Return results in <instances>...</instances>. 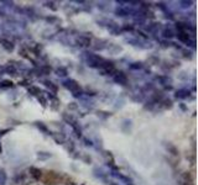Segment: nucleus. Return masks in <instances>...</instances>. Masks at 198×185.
I'll list each match as a JSON object with an SVG mask.
<instances>
[{"mask_svg":"<svg viewBox=\"0 0 198 185\" xmlns=\"http://www.w3.org/2000/svg\"><path fill=\"white\" fill-rule=\"evenodd\" d=\"M83 55H84V58H86L87 64H88L91 68H100L102 63L104 62V59L102 58L100 56L94 55V53H92V52L84 51V52H83Z\"/></svg>","mask_w":198,"mask_h":185,"instance_id":"1","label":"nucleus"},{"mask_svg":"<svg viewBox=\"0 0 198 185\" xmlns=\"http://www.w3.org/2000/svg\"><path fill=\"white\" fill-rule=\"evenodd\" d=\"M62 85L66 88V89H68V90L72 93V94H76L78 91H81L82 89L79 86V84H78V82L74 80V79H66L63 83H62Z\"/></svg>","mask_w":198,"mask_h":185,"instance_id":"2","label":"nucleus"},{"mask_svg":"<svg viewBox=\"0 0 198 185\" xmlns=\"http://www.w3.org/2000/svg\"><path fill=\"white\" fill-rule=\"evenodd\" d=\"M76 43L78 46H81V47H89L92 45V40L87 35H81V36H78V37L76 38Z\"/></svg>","mask_w":198,"mask_h":185,"instance_id":"3","label":"nucleus"},{"mask_svg":"<svg viewBox=\"0 0 198 185\" xmlns=\"http://www.w3.org/2000/svg\"><path fill=\"white\" fill-rule=\"evenodd\" d=\"M113 80L117 83V84H122L125 85L128 83V77L125 75L123 72H115V74L113 77Z\"/></svg>","mask_w":198,"mask_h":185,"instance_id":"4","label":"nucleus"},{"mask_svg":"<svg viewBox=\"0 0 198 185\" xmlns=\"http://www.w3.org/2000/svg\"><path fill=\"white\" fill-rule=\"evenodd\" d=\"M107 27H108V30H109V32L112 33V35H114V36H118L119 33L122 32V30H120V27H119V25L117 22H114V21H107Z\"/></svg>","mask_w":198,"mask_h":185,"instance_id":"5","label":"nucleus"},{"mask_svg":"<svg viewBox=\"0 0 198 185\" xmlns=\"http://www.w3.org/2000/svg\"><path fill=\"white\" fill-rule=\"evenodd\" d=\"M178 183L179 184H183V185H191L192 183H193V178H192L191 173L189 172L182 173L181 176H179V179H178Z\"/></svg>","mask_w":198,"mask_h":185,"instance_id":"6","label":"nucleus"},{"mask_svg":"<svg viewBox=\"0 0 198 185\" xmlns=\"http://www.w3.org/2000/svg\"><path fill=\"white\" fill-rule=\"evenodd\" d=\"M91 46L94 51H103L108 47V42L105 40H94V42Z\"/></svg>","mask_w":198,"mask_h":185,"instance_id":"7","label":"nucleus"},{"mask_svg":"<svg viewBox=\"0 0 198 185\" xmlns=\"http://www.w3.org/2000/svg\"><path fill=\"white\" fill-rule=\"evenodd\" d=\"M0 45H1L3 48H4L5 51H8V52H13L14 48H15L14 43L11 42L10 40H6V38H0Z\"/></svg>","mask_w":198,"mask_h":185,"instance_id":"8","label":"nucleus"},{"mask_svg":"<svg viewBox=\"0 0 198 185\" xmlns=\"http://www.w3.org/2000/svg\"><path fill=\"white\" fill-rule=\"evenodd\" d=\"M189 94H191L189 89H179V90L176 91L175 98H176V99H181V100H183V99H187V98L189 96Z\"/></svg>","mask_w":198,"mask_h":185,"instance_id":"9","label":"nucleus"},{"mask_svg":"<svg viewBox=\"0 0 198 185\" xmlns=\"http://www.w3.org/2000/svg\"><path fill=\"white\" fill-rule=\"evenodd\" d=\"M161 35H162L164 40H171V38L175 37V31H173L172 28L166 27V28H164L162 31H161Z\"/></svg>","mask_w":198,"mask_h":185,"instance_id":"10","label":"nucleus"},{"mask_svg":"<svg viewBox=\"0 0 198 185\" xmlns=\"http://www.w3.org/2000/svg\"><path fill=\"white\" fill-rule=\"evenodd\" d=\"M29 173H30V175L35 179V180H39V179L41 178V175H42V172H41L39 168H35V167H30Z\"/></svg>","mask_w":198,"mask_h":185,"instance_id":"11","label":"nucleus"},{"mask_svg":"<svg viewBox=\"0 0 198 185\" xmlns=\"http://www.w3.org/2000/svg\"><path fill=\"white\" fill-rule=\"evenodd\" d=\"M165 147L166 150L169 151V153H171L172 156H178V150L175 145H172L171 142H165Z\"/></svg>","mask_w":198,"mask_h":185,"instance_id":"12","label":"nucleus"},{"mask_svg":"<svg viewBox=\"0 0 198 185\" xmlns=\"http://www.w3.org/2000/svg\"><path fill=\"white\" fill-rule=\"evenodd\" d=\"M156 80L160 82V84H162V85H171V78H169L167 75H159V77H156Z\"/></svg>","mask_w":198,"mask_h":185,"instance_id":"13","label":"nucleus"},{"mask_svg":"<svg viewBox=\"0 0 198 185\" xmlns=\"http://www.w3.org/2000/svg\"><path fill=\"white\" fill-rule=\"evenodd\" d=\"M113 175H114V176H117V178H119L122 181H124V183H125V185H135L130 178H128V176H125V175L120 174V173H119V174H118V173H113Z\"/></svg>","mask_w":198,"mask_h":185,"instance_id":"14","label":"nucleus"},{"mask_svg":"<svg viewBox=\"0 0 198 185\" xmlns=\"http://www.w3.org/2000/svg\"><path fill=\"white\" fill-rule=\"evenodd\" d=\"M161 28V23L160 22H152V23H149V26L146 27V30L150 33H155L156 31H159Z\"/></svg>","mask_w":198,"mask_h":185,"instance_id":"15","label":"nucleus"},{"mask_svg":"<svg viewBox=\"0 0 198 185\" xmlns=\"http://www.w3.org/2000/svg\"><path fill=\"white\" fill-rule=\"evenodd\" d=\"M176 36H177L178 41H181V42H183V43H187L188 41L191 40L189 33H188V32H178Z\"/></svg>","mask_w":198,"mask_h":185,"instance_id":"16","label":"nucleus"},{"mask_svg":"<svg viewBox=\"0 0 198 185\" xmlns=\"http://www.w3.org/2000/svg\"><path fill=\"white\" fill-rule=\"evenodd\" d=\"M35 125H36V127H37L40 131H42L44 133H46V135H51V136H52V132H51L49 128H47V126H46L44 122H39V121H37V122H35Z\"/></svg>","mask_w":198,"mask_h":185,"instance_id":"17","label":"nucleus"},{"mask_svg":"<svg viewBox=\"0 0 198 185\" xmlns=\"http://www.w3.org/2000/svg\"><path fill=\"white\" fill-rule=\"evenodd\" d=\"M42 83H44V85H45L47 89H50L52 93H57V89H58V88H57L56 84H53L51 80H44Z\"/></svg>","mask_w":198,"mask_h":185,"instance_id":"18","label":"nucleus"},{"mask_svg":"<svg viewBox=\"0 0 198 185\" xmlns=\"http://www.w3.org/2000/svg\"><path fill=\"white\" fill-rule=\"evenodd\" d=\"M159 105L162 107V109H171V107H172V100H170V99H162L159 103Z\"/></svg>","mask_w":198,"mask_h":185,"instance_id":"19","label":"nucleus"},{"mask_svg":"<svg viewBox=\"0 0 198 185\" xmlns=\"http://www.w3.org/2000/svg\"><path fill=\"white\" fill-rule=\"evenodd\" d=\"M51 67L50 65H41L40 67V69H39V72H40V75H49L50 73H51Z\"/></svg>","mask_w":198,"mask_h":185,"instance_id":"20","label":"nucleus"},{"mask_svg":"<svg viewBox=\"0 0 198 185\" xmlns=\"http://www.w3.org/2000/svg\"><path fill=\"white\" fill-rule=\"evenodd\" d=\"M27 90H29L30 94H31V95H35V96H41V93H42V90H41L40 88L34 86V85H32V86H30Z\"/></svg>","mask_w":198,"mask_h":185,"instance_id":"21","label":"nucleus"},{"mask_svg":"<svg viewBox=\"0 0 198 185\" xmlns=\"http://www.w3.org/2000/svg\"><path fill=\"white\" fill-rule=\"evenodd\" d=\"M55 73H56V75H58V77H61V78H63V77H67L68 70L66 69L64 67H58V68L55 70Z\"/></svg>","mask_w":198,"mask_h":185,"instance_id":"22","label":"nucleus"},{"mask_svg":"<svg viewBox=\"0 0 198 185\" xmlns=\"http://www.w3.org/2000/svg\"><path fill=\"white\" fill-rule=\"evenodd\" d=\"M5 73L10 74V75H17L16 74V67L13 64H8L6 67H5Z\"/></svg>","mask_w":198,"mask_h":185,"instance_id":"23","label":"nucleus"},{"mask_svg":"<svg viewBox=\"0 0 198 185\" xmlns=\"http://www.w3.org/2000/svg\"><path fill=\"white\" fill-rule=\"evenodd\" d=\"M129 68L131 70H140V69H144V64L141 62H134L129 64Z\"/></svg>","mask_w":198,"mask_h":185,"instance_id":"24","label":"nucleus"},{"mask_svg":"<svg viewBox=\"0 0 198 185\" xmlns=\"http://www.w3.org/2000/svg\"><path fill=\"white\" fill-rule=\"evenodd\" d=\"M52 137L53 140H55L58 145H62V143H64V136L63 135H59V133H52Z\"/></svg>","mask_w":198,"mask_h":185,"instance_id":"25","label":"nucleus"},{"mask_svg":"<svg viewBox=\"0 0 198 185\" xmlns=\"http://www.w3.org/2000/svg\"><path fill=\"white\" fill-rule=\"evenodd\" d=\"M52 157V154L49 153V152H39L37 153V158L41 159V160H46V159H49Z\"/></svg>","mask_w":198,"mask_h":185,"instance_id":"26","label":"nucleus"},{"mask_svg":"<svg viewBox=\"0 0 198 185\" xmlns=\"http://www.w3.org/2000/svg\"><path fill=\"white\" fill-rule=\"evenodd\" d=\"M44 5H45V8H49L52 11H57L58 10V8L56 6V3L55 1H45Z\"/></svg>","mask_w":198,"mask_h":185,"instance_id":"27","label":"nucleus"},{"mask_svg":"<svg viewBox=\"0 0 198 185\" xmlns=\"http://www.w3.org/2000/svg\"><path fill=\"white\" fill-rule=\"evenodd\" d=\"M107 48H109V51L113 53V55H117V53L119 52H122V47H119V46H115V45H110V46H108Z\"/></svg>","mask_w":198,"mask_h":185,"instance_id":"28","label":"nucleus"},{"mask_svg":"<svg viewBox=\"0 0 198 185\" xmlns=\"http://www.w3.org/2000/svg\"><path fill=\"white\" fill-rule=\"evenodd\" d=\"M14 86V83L11 80H3L0 83V88H4V89H8V88H13Z\"/></svg>","mask_w":198,"mask_h":185,"instance_id":"29","label":"nucleus"},{"mask_svg":"<svg viewBox=\"0 0 198 185\" xmlns=\"http://www.w3.org/2000/svg\"><path fill=\"white\" fill-rule=\"evenodd\" d=\"M122 32L125 31V32H131L134 31V25H131V23H125V25H123V27H120Z\"/></svg>","mask_w":198,"mask_h":185,"instance_id":"30","label":"nucleus"},{"mask_svg":"<svg viewBox=\"0 0 198 185\" xmlns=\"http://www.w3.org/2000/svg\"><path fill=\"white\" fill-rule=\"evenodd\" d=\"M5 181H6V173L0 169V185H5Z\"/></svg>","mask_w":198,"mask_h":185,"instance_id":"31","label":"nucleus"},{"mask_svg":"<svg viewBox=\"0 0 198 185\" xmlns=\"http://www.w3.org/2000/svg\"><path fill=\"white\" fill-rule=\"evenodd\" d=\"M97 116L102 117V118H108L112 116V114L110 112H107V111H97Z\"/></svg>","mask_w":198,"mask_h":185,"instance_id":"32","label":"nucleus"},{"mask_svg":"<svg viewBox=\"0 0 198 185\" xmlns=\"http://www.w3.org/2000/svg\"><path fill=\"white\" fill-rule=\"evenodd\" d=\"M160 45H161L162 48H169V47L172 46V42H170L169 40H161L160 41Z\"/></svg>","mask_w":198,"mask_h":185,"instance_id":"33","label":"nucleus"},{"mask_svg":"<svg viewBox=\"0 0 198 185\" xmlns=\"http://www.w3.org/2000/svg\"><path fill=\"white\" fill-rule=\"evenodd\" d=\"M45 20H46L47 22H50V25H53V23H56V22L59 21L56 16H47V17H45Z\"/></svg>","mask_w":198,"mask_h":185,"instance_id":"34","label":"nucleus"},{"mask_svg":"<svg viewBox=\"0 0 198 185\" xmlns=\"http://www.w3.org/2000/svg\"><path fill=\"white\" fill-rule=\"evenodd\" d=\"M125 41H127V42H129V43H131L133 46H141V45H142L140 41L136 40V38H127Z\"/></svg>","mask_w":198,"mask_h":185,"instance_id":"35","label":"nucleus"},{"mask_svg":"<svg viewBox=\"0 0 198 185\" xmlns=\"http://www.w3.org/2000/svg\"><path fill=\"white\" fill-rule=\"evenodd\" d=\"M156 6H157L160 10H162L164 13H167V11H169V6H166L165 3H157V4H156Z\"/></svg>","mask_w":198,"mask_h":185,"instance_id":"36","label":"nucleus"},{"mask_svg":"<svg viewBox=\"0 0 198 185\" xmlns=\"http://www.w3.org/2000/svg\"><path fill=\"white\" fill-rule=\"evenodd\" d=\"M179 6H181L182 9H188L192 4H193V1H179Z\"/></svg>","mask_w":198,"mask_h":185,"instance_id":"37","label":"nucleus"},{"mask_svg":"<svg viewBox=\"0 0 198 185\" xmlns=\"http://www.w3.org/2000/svg\"><path fill=\"white\" fill-rule=\"evenodd\" d=\"M182 55H183L184 58H192V55H193V53H192L189 50H182Z\"/></svg>","mask_w":198,"mask_h":185,"instance_id":"38","label":"nucleus"},{"mask_svg":"<svg viewBox=\"0 0 198 185\" xmlns=\"http://www.w3.org/2000/svg\"><path fill=\"white\" fill-rule=\"evenodd\" d=\"M83 143H84V146H87V147H93V142L88 138H83Z\"/></svg>","mask_w":198,"mask_h":185,"instance_id":"39","label":"nucleus"},{"mask_svg":"<svg viewBox=\"0 0 198 185\" xmlns=\"http://www.w3.org/2000/svg\"><path fill=\"white\" fill-rule=\"evenodd\" d=\"M37 99H39V101H40V103H41V105H42L44 107H46V106H47V101H46V100H45L42 96H39Z\"/></svg>","mask_w":198,"mask_h":185,"instance_id":"40","label":"nucleus"},{"mask_svg":"<svg viewBox=\"0 0 198 185\" xmlns=\"http://www.w3.org/2000/svg\"><path fill=\"white\" fill-rule=\"evenodd\" d=\"M68 109H69V110H77V109H78V105H77L76 103H71V104L68 105Z\"/></svg>","mask_w":198,"mask_h":185,"instance_id":"41","label":"nucleus"},{"mask_svg":"<svg viewBox=\"0 0 198 185\" xmlns=\"http://www.w3.org/2000/svg\"><path fill=\"white\" fill-rule=\"evenodd\" d=\"M83 160H84L86 163H88V164H89V163L92 162V158L89 157V156H87V154H84V156H83Z\"/></svg>","mask_w":198,"mask_h":185,"instance_id":"42","label":"nucleus"},{"mask_svg":"<svg viewBox=\"0 0 198 185\" xmlns=\"http://www.w3.org/2000/svg\"><path fill=\"white\" fill-rule=\"evenodd\" d=\"M137 33H139V35L141 36L142 38H145V40H146V38H149V36H147V35H145V33H144L142 31H137Z\"/></svg>","mask_w":198,"mask_h":185,"instance_id":"43","label":"nucleus"},{"mask_svg":"<svg viewBox=\"0 0 198 185\" xmlns=\"http://www.w3.org/2000/svg\"><path fill=\"white\" fill-rule=\"evenodd\" d=\"M3 4H6V6H13L14 3L13 1H1Z\"/></svg>","mask_w":198,"mask_h":185,"instance_id":"44","label":"nucleus"},{"mask_svg":"<svg viewBox=\"0 0 198 185\" xmlns=\"http://www.w3.org/2000/svg\"><path fill=\"white\" fill-rule=\"evenodd\" d=\"M5 74V67H3V65H0V75Z\"/></svg>","mask_w":198,"mask_h":185,"instance_id":"45","label":"nucleus"},{"mask_svg":"<svg viewBox=\"0 0 198 185\" xmlns=\"http://www.w3.org/2000/svg\"><path fill=\"white\" fill-rule=\"evenodd\" d=\"M179 105V107H181V110H183V111H186L187 110V107H186V105L183 104V103H181V104H178Z\"/></svg>","mask_w":198,"mask_h":185,"instance_id":"46","label":"nucleus"},{"mask_svg":"<svg viewBox=\"0 0 198 185\" xmlns=\"http://www.w3.org/2000/svg\"><path fill=\"white\" fill-rule=\"evenodd\" d=\"M110 185H118V184H115V183H112V184H110Z\"/></svg>","mask_w":198,"mask_h":185,"instance_id":"47","label":"nucleus"},{"mask_svg":"<svg viewBox=\"0 0 198 185\" xmlns=\"http://www.w3.org/2000/svg\"><path fill=\"white\" fill-rule=\"evenodd\" d=\"M0 153H1V145H0Z\"/></svg>","mask_w":198,"mask_h":185,"instance_id":"48","label":"nucleus"}]
</instances>
